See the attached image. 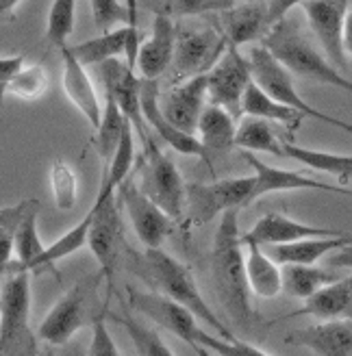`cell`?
<instances>
[{"instance_id": "1", "label": "cell", "mask_w": 352, "mask_h": 356, "mask_svg": "<svg viewBox=\"0 0 352 356\" xmlns=\"http://www.w3.org/2000/svg\"><path fill=\"white\" fill-rule=\"evenodd\" d=\"M237 211L231 209L220 218L211 252V278L226 313L246 326L253 322V307L248 300L250 287L246 276V257L241 252L243 235L239 233Z\"/></svg>"}, {"instance_id": "2", "label": "cell", "mask_w": 352, "mask_h": 356, "mask_svg": "<svg viewBox=\"0 0 352 356\" xmlns=\"http://www.w3.org/2000/svg\"><path fill=\"white\" fill-rule=\"evenodd\" d=\"M133 270L144 280H148L154 287V291H159L172 298L174 302H179V305L187 307L198 319H202L209 328H214L218 337H222V339H235L231 328H228L216 315V311L205 302L191 272L172 254L163 252L161 248L144 250L142 254H135Z\"/></svg>"}, {"instance_id": "3", "label": "cell", "mask_w": 352, "mask_h": 356, "mask_svg": "<svg viewBox=\"0 0 352 356\" xmlns=\"http://www.w3.org/2000/svg\"><path fill=\"white\" fill-rule=\"evenodd\" d=\"M263 48H268L294 76L330 85L352 94V81L346 79L326 57H322V52L309 42L296 20L285 17L283 22L272 26L263 38Z\"/></svg>"}, {"instance_id": "4", "label": "cell", "mask_w": 352, "mask_h": 356, "mask_svg": "<svg viewBox=\"0 0 352 356\" xmlns=\"http://www.w3.org/2000/svg\"><path fill=\"white\" fill-rule=\"evenodd\" d=\"M115 191H118V187L104 176L100 183V189H98V198H96L94 207L90 209L92 226H90V237H87V248L92 250L94 259L100 265L102 278L109 284L107 298H111V293H113L118 252H120V243H122V224H120Z\"/></svg>"}, {"instance_id": "5", "label": "cell", "mask_w": 352, "mask_h": 356, "mask_svg": "<svg viewBox=\"0 0 352 356\" xmlns=\"http://www.w3.org/2000/svg\"><path fill=\"white\" fill-rule=\"evenodd\" d=\"M248 63H250L253 81L270 98H274L276 102H283V104L291 106V109H296V111H301L305 118H313V120L326 122V124H330V127H337V129H342V131L352 135V124H348L344 120H337V118H333V115H326V113H322L318 109H313V106L296 92L294 79H291L294 74L272 55L268 48H263V46L253 48Z\"/></svg>"}, {"instance_id": "6", "label": "cell", "mask_w": 352, "mask_h": 356, "mask_svg": "<svg viewBox=\"0 0 352 356\" xmlns=\"http://www.w3.org/2000/svg\"><path fill=\"white\" fill-rule=\"evenodd\" d=\"M228 50V40L220 24L214 20L207 26L181 29L176 35V50L172 61L174 81H189L209 74Z\"/></svg>"}, {"instance_id": "7", "label": "cell", "mask_w": 352, "mask_h": 356, "mask_svg": "<svg viewBox=\"0 0 352 356\" xmlns=\"http://www.w3.org/2000/svg\"><path fill=\"white\" fill-rule=\"evenodd\" d=\"M255 178H224L216 183H193L185 195V218L189 226H202L231 209L250 204Z\"/></svg>"}, {"instance_id": "8", "label": "cell", "mask_w": 352, "mask_h": 356, "mask_svg": "<svg viewBox=\"0 0 352 356\" xmlns=\"http://www.w3.org/2000/svg\"><path fill=\"white\" fill-rule=\"evenodd\" d=\"M144 144V174H142V191L152 202L159 204L168 216L181 220L185 216V195L187 187L179 168L172 159L159 148V144L148 137Z\"/></svg>"}, {"instance_id": "9", "label": "cell", "mask_w": 352, "mask_h": 356, "mask_svg": "<svg viewBox=\"0 0 352 356\" xmlns=\"http://www.w3.org/2000/svg\"><path fill=\"white\" fill-rule=\"evenodd\" d=\"M100 278H102L100 272L96 276H87L59 298V302L50 309L46 319L40 324L38 334L42 341L50 346H65L72 339L85 322L87 309H90V302L94 300Z\"/></svg>"}, {"instance_id": "10", "label": "cell", "mask_w": 352, "mask_h": 356, "mask_svg": "<svg viewBox=\"0 0 352 356\" xmlns=\"http://www.w3.org/2000/svg\"><path fill=\"white\" fill-rule=\"evenodd\" d=\"M31 315V272L5 274L3 296H0V350L9 356L22 341L31 343L29 332Z\"/></svg>"}, {"instance_id": "11", "label": "cell", "mask_w": 352, "mask_h": 356, "mask_svg": "<svg viewBox=\"0 0 352 356\" xmlns=\"http://www.w3.org/2000/svg\"><path fill=\"white\" fill-rule=\"evenodd\" d=\"M118 195L142 245L146 250L161 248L163 241L174 233V218L168 216L157 202H152L142 191V187L133 183V178H127L118 187Z\"/></svg>"}, {"instance_id": "12", "label": "cell", "mask_w": 352, "mask_h": 356, "mask_svg": "<svg viewBox=\"0 0 352 356\" xmlns=\"http://www.w3.org/2000/svg\"><path fill=\"white\" fill-rule=\"evenodd\" d=\"M250 83V63L239 55L235 46H228L224 57L207 74V94L211 104L222 106L235 120H239L243 118V94Z\"/></svg>"}, {"instance_id": "13", "label": "cell", "mask_w": 352, "mask_h": 356, "mask_svg": "<svg viewBox=\"0 0 352 356\" xmlns=\"http://www.w3.org/2000/svg\"><path fill=\"white\" fill-rule=\"evenodd\" d=\"M129 302L131 309L139 315L150 317L154 324L170 330L179 339H183L187 346L196 343L202 332L198 317L193 315L187 307L174 302L172 298L159 293V291H137L129 287Z\"/></svg>"}, {"instance_id": "14", "label": "cell", "mask_w": 352, "mask_h": 356, "mask_svg": "<svg viewBox=\"0 0 352 356\" xmlns=\"http://www.w3.org/2000/svg\"><path fill=\"white\" fill-rule=\"evenodd\" d=\"M307 22L320 42L326 59L337 70H346L344 31L348 17V0H309L303 5Z\"/></svg>"}, {"instance_id": "15", "label": "cell", "mask_w": 352, "mask_h": 356, "mask_svg": "<svg viewBox=\"0 0 352 356\" xmlns=\"http://www.w3.org/2000/svg\"><path fill=\"white\" fill-rule=\"evenodd\" d=\"M98 74L104 85V89L118 100L122 113H125L133 129L137 131L139 139L146 141L148 131H146V118L142 113V83L144 79L135 74V70L127 65V61L122 63L120 59H111L107 63L98 65Z\"/></svg>"}, {"instance_id": "16", "label": "cell", "mask_w": 352, "mask_h": 356, "mask_svg": "<svg viewBox=\"0 0 352 356\" xmlns=\"http://www.w3.org/2000/svg\"><path fill=\"white\" fill-rule=\"evenodd\" d=\"M241 156L248 161V165L255 172V187L250 193V204L263 195L268 193H278V191H301V189H315V191H330V193H346L352 195L350 189L344 187H335V185H328L322 181H315V178L301 174V172H289V170H280V168H272L268 163L259 161L255 156V152L248 150H241Z\"/></svg>"}, {"instance_id": "17", "label": "cell", "mask_w": 352, "mask_h": 356, "mask_svg": "<svg viewBox=\"0 0 352 356\" xmlns=\"http://www.w3.org/2000/svg\"><path fill=\"white\" fill-rule=\"evenodd\" d=\"M205 98H209L207 74H200L189 81H183L181 85L172 87L168 94L159 96V106L163 115L176 129H181L189 135H196L202 111L207 109Z\"/></svg>"}, {"instance_id": "18", "label": "cell", "mask_w": 352, "mask_h": 356, "mask_svg": "<svg viewBox=\"0 0 352 356\" xmlns=\"http://www.w3.org/2000/svg\"><path fill=\"white\" fill-rule=\"evenodd\" d=\"M139 31L133 26L113 29L109 33H102L100 38H94L90 42H83L72 48L74 57L87 67V65H102L111 59L125 57L127 65L131 70H137V57H139Z\"/></svg>"}, {"instance_id": "19", "label": "cell", "mask_w": 352, "mask_h": 356, "mask_svg": "<svg viewBox=\"0 0 352 356\" xmlns=\"http://www.w3.org/2000/svg\"><path fill=\"white\" fill-rule=\"evenodd\" d=\"M159 96H161L159 94V81H144L142 83V113L146 118L148 127L154 129V133L163 139V144H168L176 152L207 159V150L198 141V137L176 129L174 124L163 115L161 106H159Z\"/></svg>"}, {"instance_id": "20", "label": "cell", "mask_w": 352, "mask_h": 356, "mask_svg": "<svg viewBox=\"0 0 352 356\" xmlns=\"http://www.w3.org/2000/svg\"><path fill=\"white\" fill-rule=\"evenodd\" d=\"M344 233L335 228H320L291 220L283 213H266L257 220V224L243 235V239H250L259 245H280V243H294L309 237H342Z\"/></svg>"}, {"instance_id": "21", "label": "cell", "mask_w": 352, "mask_h": 356, "mask_svg": "<svg viewBox=\"0 0 352 356\" xmlns=\"http://www.w3.org/2000/svg\"><path fill=\"white\" fill-rule=\"evenodd\" d=\"M176 35H179V29H176L172 17L154 15L152 33L148 42L139 48L137 57V72L144 81H159L161 74H166V70L172 67Z\"/></svg>"}, {"instance_id": "22", "label": "cell", "mask_w": 352, "mask_h": 356, "mask_svg": "<svg viewBox=\"0 0 352 356\" xmlns=\"http://www.w3.org/2000/svg\"><path fill=\"white\" fill-rule=\"evenodd\" d=\"M285 341L307 348L315 356H352V322L326 319L322 324L291 330Z\"/></svg>"}, {"instance_id": "23", "label": "cell", "mask_w": 352, "mask_h": 356, "mask_svg": "<svg viewBox=\"0 0 352 356\" xmlns=\"http://www.w3.org/2000/svg\"><path fill=\"white\" fill-rule=\"evenodd\" d=\"M59 50L63 55V74H61L63 92L70 98V102H72L81 111V115L98 131L100 122H102L104 106H100V102H98V94L94 89V83H92L90 74L85 72V65L74 57L72 48L63 46Z\"/></svg>"}, {"instance_id": "24", "label": "cell", "mask_w": 352, "mask_h": 356, "mask_svg": "<svg viewBox=\"0 0 352 356\" xmlns=\"http://www.w3.org/2000/svg\"><path fill=\"white\" fill-rule=\"evenodd\" d=\"M214 20L224 31L228 46H243L253 40H263L270 31L268 20V5L248 3L241 7H231L220 11Z\"/></svg>"}, {"instance_id": "25", "label": "cell", "mask_w": 352, "mask_h": 356, "mask_svg": "<svg viewBox=\"0 0 352 356\" xmlns=\"http://www.w3.org/2000/svg\"><path fill=\"white\" fill-rule=\"evenodd\" d=\"M246 245V276H248L250 293L259 298H274L283 291V270L266 252V248L243 239Z\"/></svg>"}, {"instance_id": "26", "label": "cell", "mask_w": 352, "mask_h": 356, "mask_svg": "<svg viewBox=\"0 0 352 356\" xmlns=\"http://www.w3.org/2000/svg\"><path fill=\"white\" fill-rule=\"evenodd\" d=\"M352 243V235L342 237H309L294 243H280V245H266V252L278 265H315L322 257L333 250Z\"/></svg>"}, {"instance_id": "27", "label": "cell", "mask_w": 352, "mask_h": 356, "mask_svg": "<svg viewBox=\"0 0 352 356\" xmlns=\"http://www.w3.org/2000/svg\"><path fill=\"white\" fill-rule=\"evenodd\" d=\"M298 315H313L324 322L326 319H350L352 322V274L326 284L315 296L305 300V307L291 313V317Z\"/></svg>"}, {"instance_id": "28", "label": "cell", "mask_w": 352, "mask_h": 356, "mask_svg": "<svg viewBox=\"0 0 352 356\" xmlns=\"http://www.w3.org/2000/svg\"><path fill=\"white\" fill-rule=\"evenodd\" d=\"M13 252L15 261H9L3 267V274H15V272H35L38 270V263L46 252V245L40 239L38 233V202L26 213L24 222L20 224L15 233L13 241Z\"/></svg>"}, {"instance_id": "29", "label": "cell", "mask_w": 352, "mask_h": 356, "mask_svg": "<svg viewBox=\"0 0 352 356\" xmlns=\"http://www.w3.org/2000/svg\"><path fill=\"white\" fill-rule=\"evenodd\" d=\"M235 122L237 120L226 109H222V106L209 104L207 109L202 111L196 137L205 146V150L226 152V150L235 148V137H237Z\"/></svg>"}, {"instance_id": "30", "label": "cell", "mask_w": 352, "mask_h": 356, "mask_svg": "<svg viewBox=\"0 0 352 356\" xmlns=\"http://www.w3.org/2000/svg\"><path fill=\"white\" fill-rule=\"evenodd\" d=\"M241 106H243V115L270 120V122L280 124V127H285L289 131H298V127H301L303 120H305V115L301 111H296V109H291V106L270 98L255 81L248 85V89H246Z\"/></svg>"}, {"instance_id": "31", "label": "cell", "mask_w": 352, "mask_h": 356, "mask_svg": "<svg viewBox=\"0 0 352 356\" xmlns=\"http://www.w3.org/2000/svg\"><path fill=\"white\" fill-rule=\"evenodd\" d=\"M339 280V276L315 265H283V291L291 298L309 300L326 284Z\"/></svg>"}, {"instance_id": "32", "label": "cell", "mask_w": 352, "mask_h": 356, "mask_svg": "<svg viewBox=\"0 0 352 356\" xmlns=\"http://www.w3.org/2000/svg\"><path fill=\"white\" fill-rule=\"evenodd\" d=\"M283 156H289L294 161L303 163L315 172L337 176L342 183L352 181V154H337V152H324L303 148L294 144H283Z\"/></svg>"}, {"instance_id": "33", "label": "cell", "mask_w": 352, "mask_h": 356, "mask_svg": "<svg viewBox=\"0 0 352 356\" xmlns=\"http://www.w3.org/2000/svg\"><path fill=\"white\" fill-rule=\"evenodd\" d=\"M270 120L246 115L241 118L237 127V137H235V148L248 150V152H270L276 156H283V141H280L272 129Z\"/></svg>"}, {"instance_id": "34", "label": "cell", "mask_w": 352, "mask_h": 356, "mask_svg": "<svg viewBox=\"0 0 352 356\" xmlns=\"http://www.w3.org/2000/svg\"><path fill=\"white\" fill-rule=\"evenodd\" d=\"M104 94H107V102H104L102 122H100V129L96 131L94 146H96V152L102 156L104 165H109L122 141V135H125V127L129 118L122 113L118 100L109 92H104Z\"/></svg>"}, {"instance_id": "35", "label": "cell", "mask_w": 352, "mask_h": 356, "mask_svg": "<svg viewBox=\"0 0 352 356\" xmlns=\"http://www.w3.org/2000/svg\"><path fill=\"white\" fill-rule=\"evenodd\" d=\"M139 7L154 15L185 17V15H211L235 7V0H139Z\"/></svg>"}, {"instance_id": "36", "label": "cell", "mask_w": 352, "mask_h": 356, "mask_svg": "<svg viewBox=\"0 0 352 356\" xmlns=\"http://www.w3.org/2000/svg\"><path fill=\"white\" fill-rule=\"evenodd\" d=\"M90 226H92V211H87V216L72 228L67 230L63 237H59L55 243L46 245V252L38 263V270L35 272H42L46 267H52L57 261L65 259V257H72L74 252H79L83 245H87V237H90Z\"/></svg>"}, {"instance_id": "37", "label": "cell", "mask_w": 352, "mask_h": 356, "mask_svg": "<svg viewBox=\"0 0 352 356\" xmlns=\"http://www.w3.org/2000/svg\"><path fill=\"white\" fill-rule=\"evenodd\" d=\"M113 319L131 337V341L137 350V356H174L170 346L161 339V334L157 330L139 324L137 319L127 317V315H118V317L113 315Z\"/></svg>"}, {"instance_id": "38", "label": "cell", "mask_w": 352, "mask_h": 356, "mask_svg": "<svg viewBox=\"0 0 352 356\" xmlns=\"http://www.w3.org/2000/svg\"><path fill=\"white\" fill-rule=\"evenodd\" d=\"M74 20H77V0H52L50 11H48V24H46V40L63 48L65 40L74 31Z\"/></svg>"}, {"instance_id": "39", "label": "cell", "mask_w": 352, "mask_h": 356, "mask_svg": "<svg viewBox=\"0 0 352 356\" xmlns=\"http://www.w3.org/2000/svg\"><path fill=\"white\" fill-rule=\"evenodd\" d=\"M38 200H20L13 207L0 209V267H5L11 261L13 241L20 224L24 222L26 213L35 207Z\"/></svg>"}, {"instance_id": "40", "label": "cell", "mask_w": 352, "mask_h": 356, "mask_svg": "<svg viewBox=\"0 0 352 356\" xmlns=\"http://www.w3.org/2000/svg\"><path fill=\"white\" fill-rule=\"evenodd\" d=\"M50 189L52 200H55L59 211L74 209L79 198V178L67 163L55 161L50 165Z\"/></svg>"}, {"instance_id": "41", "label": "cell", "mask_w": 352, "mask_h": 356, "mask_svg": "<svg viewBox=\"0 0 352 356\" xmlns=\"http://www.w3.org/2000/svg\"><path fill=\"white\" fill-rule=\"evenodd\" d=\"M48 89V72L42 65H26L3 92L13 94L22 100H38L46 94Z\"/></svg>"}, {"instance_id": "42", "label": "cell", "mask_w": 352, "mask_h": 356, "mask_svg": "<svg viewBox=\"0 0 352 356\" xmlns=\"http://www.w3.org/2000/svg\"><path fill=\"white\" fill-rule=\"evenodd\" d=\"M135 141H133V124L131 120L127 122L125 127V135H122V141L120 146L111 159V163L107 165V172H104V176L109 178V181L120 187L122 183L127 181L129 174H131V168H133V156H135Z\"/></svg>"}, {"instance_id": "43", "label": "cell", "mask_w": 352, "mask_h": 356, "mask_svg": "<svg viewBox=\"0 0 352 356\" xmlns=\"http://www.w3.org/2000/svg\"><path fill=\"white\" fill-rule=\"evenodd\" d=\"M90 3H92L94 24L98 31L109 33L120 22H125L129 26V22H131L129 9H127V5H122L120 0H90Z\"/></svg>"}, {"instance_id": "44", "label": "cell", "mask_w": 352, "mask_h": 356, "mask_svg": "<svg viewBox=\"0 0 352 356\" xmlns=\"http://www.w3.org/2000/svg\"><path fill=\"white\" fill-rule=\"evenodd\" d=\"M200 346L209 348L216 356H270L263 350L246 343V341H239V339H222L218 334H209V332H200L198 341Z\"/></svg>"}, {"instance_id": "45", "label": "cell", "mask_w": 352, "mask_h": 356, "mask_svg": "<svg viewBox=\"0 0 352 356\" xmlns=\"http://www.w3.org/2000/svg\"><path fill=\"white\" fill-rule=\"evenodd\" d=\"M104 317H107V311H102L100 315L94 317L92 341H90V350H87V356H122Z\"/></svg>"}, {"instance_id": "46", "label": "cell", "mask_w": 352, "mask_h": 356, "mask_svg": "<svg viewBox=\"0 0 352 356\" xmlns=\"http://www.w3.org/2000/svg\"><path fill=\"white\" fill-rule=\"evenodd\" d=\"M26 67V59L24 55H3L0 57V87H7L17 74L22 72V70Z\"/></svg>"}, {"instance_id": "47", "label": "cell", "mask_w": 352, "mask_h": 356, "mask_svg": "<svg viewBox=\"0 0 352 356\" xmlns=\"http://www.w3.org/2000/svg\"><path fill=\"white\" fill-rule=\"evenodd\" d=\"M309 0H270L268 5V20H270V29L276 26L278 22H283L287 13L298 7V5H305Z\"/></svg>"}, {"instance_id": "48", "label": "cell", "mask_w": 352, "mask_h": 356, "mask_svg": "<svg viewBox=\"0 0 352 356\" xmlns=\"http://www.w3.org/2000/svg\"><path fill=\"white\" fill-rule=\"evenodd\" d=\"M328 265L335 267V270H342V267H346V270H352V243L333 254L328 259Z\"/></svg>"}, {"instance_id": "49", "label": "cell", "mask_w": 352, "mask_h": 356, "mask_svg": "<svg viewBox=\"0 0 352 356\" xmlns=\"http://www.w3.org/2000/svg\"><path fill=\"white\" fill-rule=\"evenodd\" d=\"M344 48L346 52L352 57V11L346 17V31H344Z\"/></svg>"}, {"instance_id": "50", "label": "cell", "mask_w": 352, "mask_h": 356, "mask_svg": "<svg viewBox=\"0 0 352 356\" xmlns=\"http://www.w3.org/2000/svg\"><path fill=\"white\" fill-rule=\"evenodd\" d=\"M22 0H0V11H3V17L7 20L9 15H13V11L17 9V5H20Z\"/></svg>"}, {"instance_id": "51", "label": "cell", "mask_w": 352, "mask_h": 356, "mask_svg": "<svg viewBox=\"0 0 352 356\" xmlns=\"http://www.w3.org/2000/svg\"><path fill=\"white\" fill-rule=\"evenodd\" d=\"M125 5H127V9H129V17H131L129 26L137 29V9H139V0H125Z\"/></svg>"}, {"instance_id": "52", "label": "cell", "mask_w": 352, "mask_h": 356, "mask_svg": "<svg viewBox=\"0 0 352 356\" xmlns=\"http://www.w3.org/2000/svg\"><path fill=\"white\" fill-rule=\"evenodd\" d=\"M189 348H191L193 352H196V356H216L209 348H205V346H200V343H191Z\"/></svg>"}, {"instance_id": "53", "label": "cell", "mask_w": 352, "mask_h": 356, "mask_svg": "<svg viewBox=\"0 0 352 356\" xmlns=\"http://www.w3.org/2000/svg\"><path fill=\"white\" fill-rule=\"evenodd\" d=\"M40 356H55V352H50V350H44V352H40Z\"/></svg>"}, {"instance_id": "54", "label": "cell", "mask_w": 352, "mask_h": 356, "mask_svg": "<svg viewBox=\"0 0 352 356\" xmlns=\"http://www.w3.org/2000/svg\"><path fill=\"white\" fill-rule=\"evenodd\" d=\"M246 3H261V0H246Z\"/></svg>"}]
</instances>
